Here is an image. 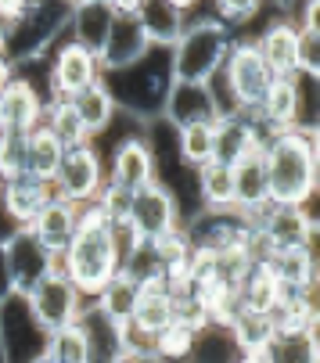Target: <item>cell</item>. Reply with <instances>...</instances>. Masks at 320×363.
I'll use <instances>...</instances> for the list:
<instances>
[{"instance_id":"6","label":"cell","mask_w":320,"mask_h":363,"mask_svg":"<svg viewBox=\"0 0 320 363\" xmlns=\"http://www.w3.org/2000/svg\"><path fill=\"white\" fill-rule=\"evenodd\" d=\"M220 79H224L231 101H234L238 116H252L255 119L259 108H263L266 90L274 86L277 76L266 69V62L259 58V50H255L252 40H234L231 50H227V62L220 69Z\"/></svg>"},{"instance_id":"10","label":"cell","mask_w":320,"mask_h":363,"mask_svg":"<svg viewBox=\"0 0 320 363\" xmlns=\"http://www.w3.org/2000/svg\"><path fill=\"white\" fill-rule=\"evenodd\" d=\"M0 241H4V252H8L15 295H26V291L36 288L50 270H58V255L50 252V248H43L29 227H11Z\"/></svg>"},{"instance_id":"14","label":"cell","mask_w":320,"mask_h":363,"mask_svg":"<svg viewBox=\"0 0 320 363\" xmlns=\"http://www.w3.org/2000/svg\"><path fill=\"white\" fill-rule=\"evenodd\" d=\"M259 58L274 76H295L302 72V33L292 18H274L255 40Z\"/></svg>"},{"instance_id":"24","label":"cell","mask_w":320,"mask_h":363,"mask_svg":"<svg viewBox=\"0 0 320 363\" xmlns=\"http://www.w3.org/2000/svg\"><path fill=\"white\" fill-rule=\"evenodd\" d=\"M43 108H47V97H40V90L33 86V79L15 76V83L0 94V112H4V126L11 130H33L43 123Z\"/></svg>"},{"instance_id":"36","label":"cell","mask_w":320,"mask_h":363,"mask_svg":"<svg viewBox=\"0 0 320 363\" xmlns=\"http://www.w3.org/2000/svg\"><path fill=\"white\" fill-rule=\"evenodd\" d=\"M26 147H29L26 130H11V126L0 130V184L26 173Z\"/></svg>"},{"instance_id":"23","label":"cell","mask_w":320,"mask_h":363,"mask_svg":"<svg viewBox=\"0 0 320 363\" xmlns=\"http://www.w3.org/2000/svg\"><path fill=\"white\" fill-rule=\"evenodd\" d=\"M69 105H72V112H76V119H79V126H83L87 140H97L104 130H109V126L116 123V116H119L116 97L109 94L104 79L90 83V86H87V90H79V94H72V97H69Z\"/></svg>"},{"instance_id":"32","label":"cell","mask_w":320,"mask_h":363,"mask_svg":"<svg viewBox=\"0 0 320 363\" xmlns=\"http://www.w3.org/2000/svg\"><path fill=\"white\" fill-rule=\"evenodd\" d=\"M43 356L50 363H90V338H87V328L76 320L69 328H58L47 335V345H43Z\"/></svg>"},{"instance_id":"22","label":"cell","mask_w":320,"mask_h":363,"mask_svg":"<svg viewBox=\"0 0 320 363\" xmlns=\"http://www.w3.org/2000/svg\"><path fill=\"white\" fill-rule=\"evenodd\" d=\"M255 123L266 133L299 130V79L295 76H277L274 79V86L263 97V108H259Z\"/></svg>"},{"instance_id":"11","label":"cell","mask_w":320,"mask_h":363,"mask_svg":"<svg viewBox=\"0 0 320 363\" xmlns=\"http://www.w3.org/2000/svg\"><path fill=\"white\" fill-rule=\"evenodd\" d=\"M259 230L270 238L274 252L281 248H313L316 245V220L309 205H266L263 213L252 216Z\"/></svg>"},{"instance_id":"29","label":"cell","mask_w":320,"mask_h":363,"mask_svg":"<svg viewBox=\"0 0 320 363\" xmlns=\"http://www.w3.org/2000/svg\"><path fill=\"white\" fill-rule=\"evenodd\" d=\"M270 270L288 288L316 291V252L313 248H281V252H274Z\"/></svg>"},{"instance_id":"33","label":"cell","mask_w":320,"mask_h":363,"mask_svg":"<svg viewBox=\"0 0 320 363\" xmlns=\"http://www.w3.org/2000/svg\"><path fill=\"white\" fill-rule=\"evenodd\" d=\"M126 277H133L140 288L144 284H162V270H166V259L158 252L155 241H137L126 255H123V267H119Z\"/></svg>"},{"instance_id":"34","label":"cell","mask_w":320,"mask_h":363,"mask_svg":"<svg viewBox=\"0 0 320 363\" xmlns=\"http://www.w3.org/2000/svg\"><path fill=\"white\" fill-rule=\"evenodd\" d=\"M137 18L144 22L151 43H162V47H170V43L180 36L184 22H187L184 15H177V11L166 4V0H144V8H140Z\"/></svg>"},{"instance_id":"17","label":"cell","mask_w":320,"mask_h":363,"mask_svg":"<svg viewBox=\"0 0 320 363\" xmlns=\"http://www.w3.org/2000/svg\"><path fill=\"white\" fill-rule=\"evenodd\" d=\"M116 11L109 0H76L72 15H69V29H72V43H79L83 50H90L94 58H101L104 43H109Z\"/></svg>"},{"instance_id":"15","label":"cell","mask_w":320,"mask_h":363,"mask_svg":"<svg viewBox=\"0 0 320 363\" xmlns=\"http://www.w3.org/2000/svg\"><path fill=\"white\" fill-rule=\"evenodd\" d=\"M50 198H55V187L47 180H36L29 173L11 177L0 184V220H8L11 227H29Z\"/></svg>"},{"instance_id":"39","label":"cell","mask_w":320,"mask_h":363,"mask_svg":"<svg viewBox=\"0 0 320 363\" xmlns=\"http://www.w3.org/2000/svg\"><path fill=\"white\" fill-rule=\"evenodd\" d=\"M94 201H97V209L104 213V220H109L112 227H119V223H126V216H130L133 191H123V187H116V184H104Z\"/></svg>"},{"instance_id":"4","label":"cell","mask_w":320,"mask_h":363,"mask_svg":"<svg viewBox=\"0 0 320 363\" xmlns=\"http://www.w3.org/2000/svg\"><path fill=\"white\" fill-rule=\"evenodd\" d=\"M231 43H234V33L216 15L187 18L180 36L170 43L173 83H198V86H205L212 76L224 69Z\"/></svg>"},{"instance_id":"2","label":"cell","mask_w":320,"mask_h":363,"mask_svg":"<svg viewBox=\"0 0 320 363\" xmlns=\"http://www.w3.org/2000/svg\"><path fill=\"white\" fill-rule=\"evenodd\" d=\"M123 267L119 245H116V227L104 220L97 201L79 205V227L69 241V248L58 255V270L79 288L83 298H94L109 284Z\"/></svg>"},{"instance_id":"9","label":"cell","mask_w":320,"mask_h":363,"mask_svg":"<svg viewBox=\"0 0 320 363\" xmlns=\"http://www.w3.org/2000/svg\"><path fill=\"white\" fill-rule=\"evenodd\" d=\"M126 227H130L140 241H158V238L173 234L177 227H184L177 194H173L166 184H158V180H151L148 187L133 191Z\"/></svg>"},{"instance_id":"13","label":"cell","mask_w":320,"mask_h":363,"mask_svg":"<svg viewBox=\"0 0 320 363\" xmlns=\"http://www.w3.org/2000/svg\"><path fill=\"white\" fill-rule=\"evenodd\" d=\"M155 180V147L148 137H126L116 144L109 166H104V184H116L123 191H140Z\"/></svg>"},{"instance_id":"1","label":"cell","mask_w":320,"mask_h":363,"mask_svg":"<svg viewBox=\"0 0 320 363\" xmlns=\"http://www.w3.org/2000/svg\"><path fill=\"white\" fill-rule=\"evenodd\" d=\"M263 166L270 205H309L320 180L316 133L309 130H277L263 140Z\"/></svg>"},{"instance_id":"49","label":"cell","mask_w":320,"mask_h":363,"mask_svg":"<svg viewBox=\"0 0 320 363\" xmlns=\"http://www.w3.org/2000/svg\"><path fill=\"white\" fill-rule=\"evenodd\" d=\"M112 363H137V359H126V356H119V359H112Z\"/></svg>"},{"instance_id":"12","label":"cell","mask_w":320,"mask_h":363,"mask_svg":"<svg viewBox=\"0 0 320 363\" xmlns=\"http://www.w3.org/2000/svg\"><path fill=\"white\" fill-rule=\"evenodd\" d=\"M101 79V65L90 50H83L79 43L72 40H62L55 58H50V72H47V86H50V97H72L79 90H87L90 83ZM47 97V101H50Z\"/></svg>"},{"instance_id":"52","label":"cell","mask_w":320,"mask_h":363,"mask_svg":"<svg viewBox=\"0 0 320 363\" xmlns=\"http://www.w3.org/2000/svg\"><path fill=\"white\" fill-rule=\"evenodd\" d=\"M0 130H4V112H0Z\"/></svg>"},{"instance_id":"38","label":"cell","mask_w":320,"mask_h":363,"mask_svg":"<svg viewBox=\"0 0 320 363\" xmlns=\"http://www.w3.org/2000/svg\"><path fill=\"white\" fill-rule=\"evenodd\" d=\"M173 324H180V328H187V331H202L205 324H212L205 302H202L191 288L173 295Z\"/></svg>"},{"instance_id":"7","label":"cell","mask_w":320,"mask_h":363,"mask_svg":"<svg viewBox=\"0 0 320 363\" xmlns=\"http://www.w3.org/2000/svg\"><path fill=\"white\" fill-rule=\"evenodd\" d=\"M29 317L36 320L40 331H58V328H69L76 324L83 313H87V298L79 295V288L62 274V270H50L36 288H29L22 295Z\"/></svg>"},{"instance_id":"37","label":"cell","mask_w":320,"mask_h":363,"mask_svg":"<svg viewBox=\"0 0 320 363\" xmlns=\"http://www.w3.org/2000/svg\"><path fill=\"white\" fill-rule=\"evenodd\" d=\"M191 345H194V331H187L180 324H170L162 335H155V359L158 363H187Z\"/></svg>"},{"instance_id":"45","label":"cell","mask_w":320,"mask_h":363,"mask_svg":"<svg viewBox=\"0 0 320 363\" xmlns=\"http://www.w3.org/2000/svg\"><path fill=\"white\" fill-rule=\"evenodd\" d=\"M166 4H170V8L177 11V15H184V18H187V15H191V11H194L198 4H202V0H166Z\"/></svg>"},{"instance_id":"31","label":"cell","mask_w":320,"mask_h":363,"mask_svg":"<svg viewBox=\"0 0 320 363\" xmlns=\"http://www.w3.org/2000/svg\"><path fill=\"white\" fill-rule=\"evenodd\" d=\"M241 356L231 328L220 324H205L202 331H194V345H191V359L187 363H234Z\"/></svg>"},{"instance_id":"21","label":"cell","mask_w":320,"mask_h":363,"mask_svg":"<svg viewBox=\"0 0 320 363\" xmlns=\"http://www.w3.org/2000/svg\"><path fill=\"white\" fill-rule=\"evenodd\" d=\"M216 112H212V97H209V86H198V83H173L170 94H166V105H162V123L180 130V126H191V123H212Z\"/></svg>"},{"instance_id":"48","label":"cell","mask_w":320,"mask_h":363,"mask_svg":"<svg viewBox=\"0 0 320 363\" xmlns=\"http://www.w3.org/2000/svg\"><path fill=\"white\" fill-rule=\"evenodd\" d=\"M0 55H4V26H0Z\"/></svg>"},{"instance_id":"43","label":"cell","mask_w":320,"mask_h":363,"mask_svg":"<svg viewBox=\"0 0 320 363\" xmlns=\"http://www.w3.org/2000/svg\"><path fill=\"white\" fill-rule=\"evenodd\" d=\"M15 76H18V65H15L8 55H0V94L15 83Z\"/></svg>"},{"instance_id":"46","label":"cell","mask_w":320,"mask_h":363,"mask_svg":"<svg viewBox=\"0 0 320 363\" xmlns=\"http://www.w3.org/2000/svg\"><path fill=\"white\" fill-rule=\"evenodd\" d=\"M234 363H263V356H259V352H241Z\"/></svg>"},{"instance_id":"40","label":"cell","mask_w":320,"mask_h":363,"mask_svg":"<svg viewBox=\"0 0 320 363\" xmlns=\"http://www.w3.org/2000/svg\"><path fill=\"white\" fill-rule=\"evenodd\" d=\"M263 4H266V0H212L216 18L224 26H245V22H252Z\"/></svg>"},{"instance_id":"26","label":"cell","mask_w":320,"mask_h":363,"mask_svg":"<svg viewBox=\"0 0 320 363\" xmlns=\"http://www.w3.org/2000/svg\"><path fill=\"white\" fill-rule=\"evenodd\" d=\"M173 144H177V159L194 173L209 162H216V119L212 123H191L173 130Z\"/></svg>"},{"instance_id":"35","label":"cell","mask_w":320,"mask_h":363,"mask_svg":"<svg viewBox=\"0 0 320 363\" xmlns=\"http://www.w3.org/2000/svg\"><path fill=\"white\" fill-rule=\"evenodd\" d=\"M43 126L55 133L65 147H76V144H87V133L69 105V97H50L47 101V108H43Z\"/></svg>"},{"instance_id":"25","label":"cell","mask_w":320,"mask_h":363,"mask_svg":"<svg viewBox=\"0 0 320 363\" xmlns=\"http://www.w3.org/2000/svg\"><path fill=\"white\" fill-rule=\"evenodd\" d=\"M137 298H140V284L119 270L109 284H104V288L94 295V309H97V313H101L104 320H109V324L126 328V324H130V317H133Z\"/></svg>"},{"instance_id":"50","label":"cell","mask_w":320,"mask_h":363,"mask_svg":"<svg viewBox=\"0 0 320 363\" xmlns=\"http://www.w3.org/2000/svg\"><path fill=\"white\" fill-rule=\"evenodd\" d=\"M33 363H50V359H47V356H36V359H33Z\"/></svg>"},{"instance_id":"47","label":"cell","mask_w":320,"mask_h":363,"mask_svg":"<svg viewBox=\"0 0 320 363\" xmlns=\"http://www.w3.org/2000/svg\"><path fill=\"white\" fill-rule=\"evenodd\" d=\"M274 4H277V8H295L299 0H274Z\"/></svg>"},{"instance_id":"30","label":"cell","mask_w":320,"mask_h":363,"mask_svg":"<svg viewBox=\"0 0 320 363\" xmlns=\"http://www.w3.org/2000/svg\"><path fill=\"white\" fill-rule=\"evenodd\" d=\"M194 191H198V209H234V184L227 162H209L194 169Z\"/></svg>"},{"instance_id":"27","label":"cell","mask_w":320,"mask_h":363,"mask_svg":"<svg viewBox=\"0 0 320 363\" xmlns=\"http://www.w3.org/2000/svg\"><path fill=\"white\" fill-rule=\"evenodd\" d=\"M62 159H65V144L50 133L43 123L33 126V130H29V147H26V173L36 177V180L55 184Z\"/></svg>"},{"instance_id":"44","label":"cell","mask_w":320,"mask_h":363,"mask_svg":"<svg viewBox=\"0 0 320 363\" xmlns=\"http://www.w3.org/2000/svg\"><path fill=\"white\" fill-rule=\"evenodd\" d=\"M109 4H112V11H116V15H140L144 0H109Z\"/></svg>"},{"instance_id":"8","label":"cell","mask_w":320,"mask_h":363,"mask_svg":"<svg viewBox=\"0 0 320 363\" xmlns=\"http://www.w3.org/2000/svg\"><path fill=\"white\" fill-rule=\"evenodd\" d=\"M50 187H55V198H62V201L90 205L104 187V159H101L97 144L87 140V144L65 147V159H62L58 177Z\"/></svg>"},{"instance_id":"16","label":"cell","mask_w":320,"mask_h":363,"mask_svg":"<svg viewBox=\"0 0 320 363\" xmlns=\"http://www.w3.org/2000/svg\"><path fill=\"white\" fill-rule=\"evenodd\" d=\"M148 47H151V36H148L144 22L137 15H116L112 33H109V43H104L101 58H97L101 76L104 72H116V69H126L130 62H137L144 55Z\"/></svg>"},{"instance_id":"41","label":"cell","mask_w":320,"mask_h":363,"mask_svg":"<svg viewBox=\"0 0 320 363\" xmlns=\"http://www.w3.org/2000/svg\"><path fill=\"white\" fill-rule=\"evenodd\" d=\"M8 298H15V284H11V267H8L4 241H0V306H4Z\"/></svg>"},{"instance_id":"42","label":"cell","mask_w":320,"mask_h":363,"mask_svg":"<svg viewBox=\"0 0 320 363\" xmlns=\"http://www.w3.org/2000/svg\"><path fill=\"white\" fill-rule=\"evenodd\" d=\"M26 8H29V0H0V26H11Z\"/></svg>"},{"instance_id":"18","label":"cell","mask_w":320,"mask_h":363,"mask_svg":"<svg viewBox=\"0 0 320 363\" xmlns=\"http://www.w3.org/2000/svg\"><path fill=\"white\" fill-rule=\"evenodd\" d=\"M231 184H234V209L245 216H255L270 205L266 191V166H263V147L231 162Z\"/></svg>"},{"instance_id":"51","label":"cell","mask_w":320,"mask_h":363,"mask_svg":"<svg viewBox=\"0 0 320 363\" xmlns=\"http://www.w3.org/2000/svg\"><path fill=\"white\" fill-rule=\"evenodd\" d=\"M0 363H8V359H4V345H0Z\"/></svg>"},{"instance_id":"19","label":"cell","mask_w":320,"mask_h":363,"mask_svg":"<svg viewBox=\"0 0 320 363\" xmlns=\"http://www.w3.org/2000/svg\"><path fill=\"white\" fill-rule=\"evenodd\" d=\"M263 363H316L320 359V342H316V324L306 328H274L270 338L259 349Z\"/></svg>"},{"instance_id":"3","label":"cell","mask_w":320,"mask_h":363,"mask_svg":"<svg viewBox=\"0 0 320 363\" xmlns=\"http://www.w3.org/2000/svg\"><path fill=\"white\" fill-rule=\"evenodd\" d=\"M109 94L116 97V108L133 116L137 123H155L162 119V105L166 94L173 86V69H170V47L151 43L137 62H130L126 69L104 72L101 76Z\"/></svg>"},{"instance_id":"28","label":"cell","mask_w":320,"mask_h":363,"mask_svg":"<svg viewBox=\"0 0 320 363\" xmlns=\"http://www.w3.org/2000/svg\"><path fill=\"white\" fill-rule=\"evenodd\" d=\"M173 324V295L162 288V284H144L140 288V298L133 306V317H130V328L144 331V335H162L166 328Z\"/></svg>"},{"instance_id":"20","label":"cell","mask_w":320,"mask_h":363,"mask_svg":"<svg viewBox=\"0 0 320 363\" xmlns=\"http://www.w3.org/2000/svg\"><path fill=\"white\" fill-rule=\"evenodd\" d=\"M76 227H79V205L62 201V198H50L43 209H40V216L29 223V230L36 234V241L43 248H50L55 255H62L69 248Z\"/></svg>"},{"instance_id":"5","label":"cell","mask_w":320,"mask_h":363,"mask_svg":"<svg viewBox=\"0 0 320 363\" xmlns=\"http://www.w3.org/2000/svg\"><path fill=\"white\" fill-rule=\"evenodd\" d=\"M72 4L69 0H29V8L4 26V55L22 69L36 62L47 47H58L69 29Z\"/></svg>"}]
</instances>
